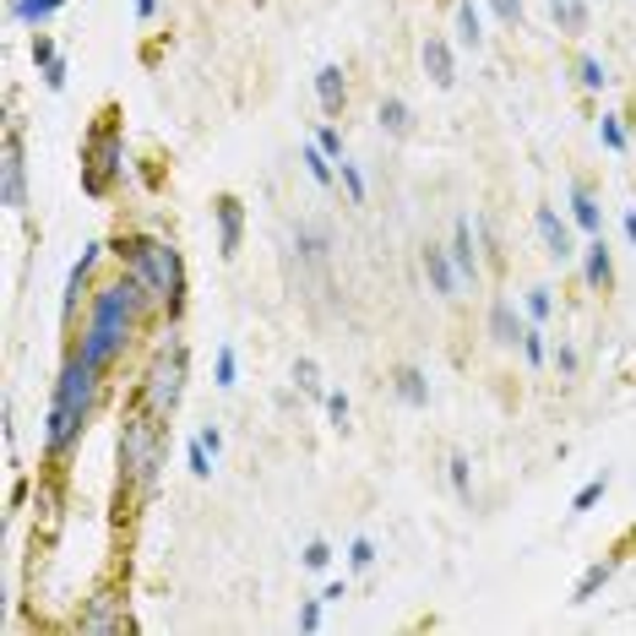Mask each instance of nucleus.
<instances>
[{
    "label": "nucleus",
    "instance_id": "1",
    "mask_svg": "<svg viewBox=\"0 0 636 636\" xmlns=\"http://www.w3.org/2000/svg\"><path fill=\"white\" fill-rule=\"evenodd\" d=\"M147 316H164L158 300H153L131 272H121L115 283H104V289L87 300V321H82L76 348H82L98 371H110L115 359H126V348L136 343V332H142Z\"/></svg>",
    "mask_w": 636,
    "mask_h": 636
},
{
    "label": "nucleus",
    "instance_id": "2",
    "mask_svg": "<svg viewBox=\"0 0 636 636\" xmlns=\"http://www.w3.org/2000/svg\"><path fill=\"white\" fill-rule=\"evenodd\" d=\"M98 386H104V371L71 343L61 376H55L50 414H44V451H50L55 468H61L65 457L76 451V441H82V430H87V419H93V408H98Z\"/></svg>",
    "mask_w": 636,
    "mask_h": 636
},
{
    "label": "nucleus",
    "instance_id": "3",
    "mask_svg": "<svg viewBox=\"0 0 636 636\" xmlns=\"http://www.w3.org/2000/svg\"><path fill=\"white\" fill-rule=\"evenodd\" d=\"M164 462H169V419H158L147 403H131L121 419V490L136 507L158 496Z\"/></svg>",
    "mask_w": 636,
    "mask_h": 636
},
{
    "label": "nucleus",
    "instance_id": "4",
    "mask_svg": "<svg viewBox=\"0 0 636 636\" xmlns=\"http://www.w3.org/2000/svg\"><path fill=\"white\" fill-rule=\"evenodd\" d=\"M110 251L121 256V267L158 300L164 316L180 321V311H186V261H180V251L169 240H158V234H121Z\"/></svg>",
    "mask_w": 636,
    "mask_h": 636
},
{
    "label": "nucleus",
    "instance_id": "5",
    "mask_svg": "<svg viewBox=\"0 0 636 636\" xmlns=\"http://www.w3.org/2000/svg\"><path fill=\"white\" fill-rule=\"evenodd\" d=\"M121 175H126V131H121V110L110 104L93 121V131L82 136V191L104 201L121 186Z\"/></svg>",
    "mask_w": 636,
    "mask_h": 636
},
{
    "label": "nucleus",
    "instance_id": "6",
    "mask_svg": "<svg viewBox=\"0 0 636 636\" xmlns=\"http://www.w3.org/2000/svg\"><path fill=\"white\" fill-rule=\"evenodd\" d=\"M186 376H191L186 343H180V337L158 343L153 359H147V371H142V382H136V403H147L158 419H175V408H180V397H186Z\"/></svg>",
    "mask_w": 636,
    "mask_h": 636
},
{
    "label": "nucleus",
    "instance_id": "7",
    "mask_svg": "<svg viewBox=\"0 0 636 636\" xmlns=\"http://www.w3.org/2000/svg\"><path fill=\"white\" fill-rule=\"evenodd\" d=\"M0 201L11 212L28 207V142H22V126H6V142H0Z\"/></svg>",
    "mask_w": 636,
    "mask_h": 636
},
{
    "label": "nucleus",
    "instance_id": "8",
    "mask_svg": "<svg viewBox=\"0 0 636 636\" xmlns=\"http://www.w3.org/2000/svg\"><path fill=\"white\" fill-rule=\"evenodd\" d=\"M126 626H131L126 598H115V587H98L87 598V609L76 615V632H87V636H115V632H126Z\"/></svg>",
    "mask_w": 636,
    "mask_h": 636
},
{
    "label": "nucleus",
    "instance_id": "9",
    "mask_svg": "<svg viewBox=\"0 0 636 636\" xmlns=\"http://www.w3.org/2000/svg\"><path fill=\"white\" fill-rule=\"evenodd\" d=\"M212 218H218V256L234 261L240 246H246V201L240 196H212Z\"/></svg>",
    "mask_w": 636,
    "mask_h": 636
},
{
    "label": "nucleus",
    "instance_id": "10",
    "mask_svg": "<svg viewBox=\"0 0 636 636\" xmlns=\"http://www.w3.org/2000/svg\"><path fill=\"white\" fill-rule=\"evenodd\" d=\"M98 256H104V240H87V246H82V256L71 261V272H65V294H61V316L65 321H76V311H82V294H87V283H93Z\"/></svg>",
    "mask_w": 636,
    "mask_h": 636
},
{
    "label": "nucleus",
    "instance_id": "11",
    "mask_svg": "<svg viewBox=\"0 0 636 636\" xmlns=\"http://www.w3.org/2000/svg\"><path fill=\"white\" fill-rule=\"evenodd\" d=\"M533 223H539V240H544V256H550V261H561V267H566V261L582 256V251H576V240H572V223H566L555 207H539V212H533Z\"/></svg>",
    "mask_w": 636,
    "mask_h": 636
},
{
    "label": "nucleus",
    "instance_id": "12",
    "mask_svg": "<svg viewBox=\"0 0 636 636\" xmlns=\"http://www.w3.org/2000/svg\"><path fill=\"white\" fill-rule=\"evenodd\" d=\"M425 278H430V289L441 294V300H457L462 294V272H457V261H451V251L446 246H425Z\"/></svg>",
    "mask_w": 636,
    "mask_h": 636
},
{
    "label": "nucleus",
    "instance_id": "13",
    "mask_svg": "<svg viewBox=\"0 0 636 636\" xmlns=\"http://www.w3.org/2000/svg\"><path fill=\"white\" fill-rule=\"evenodd\" d=\"M582 283H587L593 294H609V283H615V256L604 246V234H593V240L582 246Z\"/></svg>",
    "mask_w": 636,
    "mask_h": 636
},
{
    "label": "nucleus",
    "instance_id": "14",
    "mask_svg": "<svg viewBox=\"0 0 636 636\" xmlns=\"http://www.w3.org/2000/svg\"><path fill=\"white\" fill-rule=\"evenodd\" d=\"M446 251H451L457 272H462V289L484 278V261H479V251H473V223H468V218H457V223H451V246H446Z\"/></svg>",
    "mask_w": 636,
    "mask_h": 636
},
{
    "label": "nucleus",
    "instance_id": "15",
    "mask_svg": "<svg viewBox=\"0 0 636 636\" xmlns=\"http://www.w3.org/2000/svg\"><path fill=\"white\" fill-rule=\"evenodd\" d=\"M316 98H321V110H326L332 121L348 110V82H343V65H321V71H316Z\"/></svg>",
    "mask_w": 636,
    "mask_h": 636
},
{
    "label": "nucleus",
    "instance_id": "16",
    "mask_svg": "<svg viewBox=\"0 0 636 636\" xmlns=\"http://www.w3.org/2000/svg\"><path fill=\"white\" fill-rule=\"evenodd\" d=\"M419 55H425V71H430L436 87H451V82H457V61H451V44H446L441 33H430Z\"/></svg>",
    "mask_w": 636,
    "mask_h": 636
},
{
    "label": "nucleus",
    "instance_id": "17",
    "mask_svg": "<svg viewBox=\"0 0 636 636\" xmlns=\"http://www.w3.org/2000/svg\"><path fill=\"white\" fill-rule=\"evenodd\" d=\"M522 332H528V326L517 321V305H511V300H496V305H490V343L517 348V343H522Z\"/></svg>",
    "mask_w": 636,
    "mask_h": 636
},
{
    "label": "nucleus",
    "instance_id": "18",
    "mask_svg": "<svg viewBox=\"0 0 636 636\" xmlns=\"http://www.w3.org/2000/svg\"><path fill=\"white\" fill-rule=\"evenodd\" d=\"M572 218L582 234H604V212H598V201H593V191H587L582 180L572 186Z\"/></svg>",
    "mask_w": 636,
    "mask_h": 636
},
{
    "label": "nucleus",
    "instance_id": "19",
    "mask_svg": "<svg viewBox=\"0 0 636 636\" xmlns=\"http://www.w3.org/2000/svg\"><path fill=\"white\" fill-rule=\"evenodd\" d=\"M392 382H397V397H403L408 408H425V403H430V382H425V371H419V365H403Z\"/></svg>",
    "mask_w": 636,
    "mask_h": 636
},
{
    "label": "nucleus",
    "instance_id": "20",
    "mask_svg": "<svg viewBox=\"0 0 636 636\" xmlns=\"http://www.w3.org/2000/svg\"><path fill=\"white\" fill-rule=\"evenodd\" d=\"M6 11L17 22H28V28H44L55 11H65V0H6Z\"/></svg>",
    "mask_w": 636,
    "mask_h": 636
},
{
    "label": "nucleus",
    "instance_id": "21",
    "mask_svg": "<svg viewBox=\"0 0 636 636\" xmlns=\"http://www.w3.org/2000/svg\"><path fill=\"white\" fill-rule=\"evenodd\" d=\"M457 44H462V50H479V44H484V22H479V6H473V0H457Z\"/></svg>",
    "mask_w": 636,
    "mask_h": 636
},
{
    "label": "nucleus",
    "instance_id": "22",
    "mask_svg": "<svg viewBox=\"0 0 636 636\" xmlns=\"http://www.w3.org/2000/svg\"><path fill=\"white\" fill-rule=\"evenodd\" d=\"M550 17H555V28L561 33H587V0H550Z\"/></svg>",
    "mask_w": 636,
    "mask_h": 636
},
{
    "label": "nucleus",
    "instance_id": "23",
    "mask_svg": "<svg viewBox=\"0 0 636 636\" xmlns=\"http://www.w3.org/2000/svg\"><path fill=\"white\" fill-rule=\"evenodd\" d=\"M376 121H382V131H392V136H414V110H408L403 98H382Z\"/></svg>",
    "mask_w": 636,
    "mask_h": 636
},
{
    "label": "nucleus",
    "instance_id": "24",
    "mask_svg": "<svg viewBox=\"0 0 636 636\" xmlns=\"http://www.w3.org/2000/svg\"><path fill=\"white\" fill-rule=\"evenodd\" d=\"M300 164L311 169V180H316V186H332V180H337V158H326V153H321V142H305V147H300Z\"/></svg>",
    "mask_w": 636,
    "mask_h": 636
},
{
    "label": "nucleus",
    "instance_id": "25",
    "mask_svg": "<svg viewBox=\"0 0 636 636\" xmlns=\"http://www.w3.org/2000/svg\"><path fill=\"white\" fill-rule=\"evenodd\" d=\"M609 576H615V561H593V566L582 572V582L572 587V604H587V598H593V593H598Z\"/></svg>",
    "mask_w": 636,
    "mask_h": 636
},
{
    "label": "nucleus",
    "instance_id": "26",
    "mask_svg": "<svg viewBox=\"0 0 636 636\" xmlns=\"http://www.w3.org/2000/svg\"><path fill=\"white\" fill-rule=\"evenodd\" d=\"M576 82H582L587 93H604V87H609L615 76L604 71V61H598V55H576Z\"/></svg>",
    "mask_w": 636,
    "mask_h": 636
},
{
    "label": "nucleus",
    "instance_id": "27",
    "mask_svg": "<svg viewBox=\"0 0 636 636\" xmlns=\"http://www.w3.org/2000/svg\"><path fill=\"white\" fill-rule=\"evenodd\" d=\"M522 359H528L533 371H539V365L550 359V343H544V326H539V321H533V326L522 332Z\"/></svg>",
    "mask_w": 636,
    "mask_h": 636
},
{
    "label": "nucleus",
    "instance_id": "28",
    "mask_svg": "<svg viewBox=\"0 0 636 636\" xmlns=\"http://www.w3.org/2000/svg\"><path fill=\"white\" fill-rule=\"evenodd\" d=\"M598 142H604L609 153H626V147H632V136H626V126H621V115H604V121H598Z\"/></svg>",
    "mask_w": 636,
    "mask_h": 636
},
{
    "label": "nucleus",
    "instance_id": "29",
    "mask_svg": "<svg viewBox=\"0 0 636 636\" xmlns=\"http://www.w3.org/2000/svg\"><path fill=\"white\" fill-rule=\"evenodd\" d=\"M446 473H451V490H457L462 501H473V479H468V457H462V451H451Z\"/></svg>",
    "mask_w": 636,
    "mask_h": 636
},
{
    "label": "nucleus",
    "instance_id": "30",
    "mask_svg": "<svg viewBox=\"0 0 636 636\" xmlns=\"http://www.w3.org/2000/svg\"><path fill=\"white\" fill-rule=\"evenodd\" d=\"M604 490H609V473H598V479H587V484L576 490L572 511H593V507H598V501H604Z\"/></svg>",
    "mask_w": 636,
    "mask_h": 636
},
{
    "label": "nucleus",
    "instance_id": "31",
    "mask_svg": "<svg viewBox=\"0 0 636 636\" xmlns=\"http://www.w3.org/2000/svg\"><path fill=\"white\" fill-rule=\"evenodd\" d=\"M473 234L484 240V261H490V267H501V261H507L501 240H496V229H490V218H473Z\"/></svg>",
    "mask_w": 636,
    "mask_h": 636
},
{
    "label": "nucleus",
    "instance_id": "32",
    "mask_svg": "<svg viewBox=\"0 0 636 636\" xmlns=\"http://www.w3.org/2000/svg\"><path fill=\"white\" fill-rule=\"evenodd\" d=\"M337 180H343V191H348V201H365V175H359V164H337Z\"/></svg>",
    "mask_w": 636,
    "mask_h": 636
},
{
    "label": "nucleus",
    "instance_id": "33",
    "mask_svg": "<svg viewBox=\"0 0 636 636\" xmlns=\"http://www.w3.org/2000/svg\"><path fill=\"white\" fill-rule=\"evenodd\" d=\"M550 311H555V300H550V289H544V283H539V289H528V316L539 321V326H544V321H550Z\"/></svg>",
    "mask_w": 636,
    "mask_h": 636
},
{
    "label": "nucleus",
    "instance_id": "34",
    "mask_svg": "<svg viewBox=\"0 0 636 636\" xmlns=\"http://www.w3.org/2000/svg\"><path fill=\"white\" fill-rule=\"evenodd\" d=\"M294 382H300V392L321 397V371H316V359H294Z\"/></svg>",
    "mask_w": 636,
    "mask_h": 636
},
{
    "label": "nucleus",
    "instance_id": "35",
    "mask_svg": "<svg viewBox=\"0 0 636 636\" xmlns=\"http://www.w3.org/2000/svg\"><path fill=\"white\" fill-rule=\"evenodd\" d=\"M348 566H354V572H371V566H376V544H371V539H354V544H348Z\"/></svg>",
    "mask_w": 636,
    "mask_h": 636
},
{
    "label": "nucleus",
    "instance_id": "36",
    "mask_svg": "<svg viewBox=\"0 0 636 636\" xmlns=\"http://www.w3.org/2000/svg\"><path fill=\"white\" fill-rule=\"evenodd\" d=\"M186 468H191L196 479H212V457H207V446H201V441L186 446Z\"/></svg>",
    "mask_w": 636,
    "mask_h": 636
},
{
    "label": "nucleus",
    "instance_id": "37",
    "mask_svg": "<svg viewBox=\"0 0 636 636\" xmlns=\"http://www.w3.org/2000/svg\"><path fill=\"white\" fill-rule=\"evenodd\" d=\"M316 142H321V153H326V158H337V164L348 158V153H343V131H337V126H321Z\"/></svg>",
    "mask_w": 636,
    "mask_h": 636
},
{
    "label": "nucleus",
    "instance_id": "38",
    "mask_svg": "<svg viewBox=\"0 0 636 636\" xmlns=\"http://www.w3.org/2000/svg\"><path fill=\"white\" fill-rule=\"evenodd\" d=\"M305 566H311V572H326V566H332V544H326V539H311V544H305Z\"/></svg>",
    "mask_w": 636,
    "mask_h": 636
},
{
    "label": "nucleus",
    "instance_id": "39",
    "mask_svg": "<svg viewBox=\"0 0 636 636\" xmlns=\"http://www.w3.org/2000/svg\"><path fill=\"white\" fill-rule=\"evenodd\" d=\"M326 419H332L337 430H348V397H343V392H326Z\"/></svg>",
    "mask_w": 636,
    "mask_h": 636
},
{
    "label": "nucleus",
    "instance_id": "40",
    "mask_svg": "<svg viewBox=\"0 0 636 636\" xmlns=\"http://www.w3.org/2000/svg\"><path fill=\"white\" fill-rule=\"evenodd\" d=\"M550 365H555L561 376H576V365H582V359H576L572 343H561V348H550Z\"/></svg>",
    "mask_w": 636,
    "mask_h": 636
},
{
    "label": "nucleus",
    "instance_id": "41",
    "mask_svg": "<svg viewBox=\"0 0 636 636\" xmlns=\"http://www.w3.org/2000/svg\"><path fill=\"white\" fill-rule=\"evenodd\" d=\"M490 11H496L507 28H522V0H490Z\"/></svg>",
    "mask_w": 636,
    "mask_h": 636
},
{
    "label": "nucleus",
    "instance_id": "42",
    "mask_svg": "<svg viewBox=\"0 0 636 636\" xmlns=\"http://www.w3.org/2000/svg\"><path fill=\"white\" fill-rule=\"evenodd\" d=\"M55 61H61V50H55V44H50V39L39 33V39H33V65L44 71V65H55Z\"/></svg>",
    "mask_w": 636,
    "mask_h": 636
},
{
    "label": "nucleus",
    "instance_id": "43",
    "mask_svg": "<svg viewBox=\"0 0 636 636\" xmlns=\"http://www.w3.org/2000/svg\"><path fill=\"white\" fill-rule=\"evenodd\" d=\"M218 386H234V348H218Z\"/></svg>",
    "mask_w": 636,
    "mask_h": 636
},
{
    "label": "nucleus",
    "instance_id": "44",
    "mask_svg": "<svg viewBox=\"0 0 636 636\" xmlns=\"http://www.w3.org/2000/svg\"><path fill=\"white\" fill-rule=\"evenodd\" d=\"M321 604H326V598H311V604L300 609V632H316L321 626Z\"/></svg>",
    "mask_w": 636,
    "mask_h": 636
},
{
    "label": "nucleus",
    "instance_id": "45",
    "mask_svg": "<svg viewBox=\"0 0 636 636\" xmlns=\"http://www.w3.org/2000/svg\"><path fill=\"white\" fill-rule=\"evenodd\" d=\"M44 87H50V93H65V61L44 65Z\"/></svg>",
    "mask_w": 636,
    "mask_h": 636
},
{
    "label": "nucleus",
    "instance_id": "46",
    "mask_svg": "<svg viewBox=\"0 0 636 636\" xmlns=\"http://www.w3.org/2000/svg\"><path fill=\"white\" fill-rule=\"evenodd\" d=\"M196 441L207 446V451H212V457H218V451H223V436H218V425H201V430H196Z\"/></svg>",
    "mask_w": 636,
    "mask_h": 636
},
{
    "label": "nucleus",
    "instance_id": "47",
    "mask_svg": "<svg viewBox=\"0 0 636 636\" xmlns=\"http://www.w3.org/2000/svg\"><path fill=\"white\" fill-rule=\"evenodd\" d=\"M136 17H142V22H153V17H158V0H136Z\"/></svg>",
    "mask_w": 636,
    "mask_h": 636
},
{
    "label": "nucleus",
    "instance_id": "48",
    "mask_svg": "<svg viewBox=\"0 0 636 636\" xmlns=\"http://www.w3.org/2000/svg\"><path fill=\"white\" fill-rule=\"evenodd\" d=\"M621 229H626V240L636 246V212H626V223H621Z\"/></svg>",
    "mask_w": 636,
    "mask_h": 636
}]
</instances>
